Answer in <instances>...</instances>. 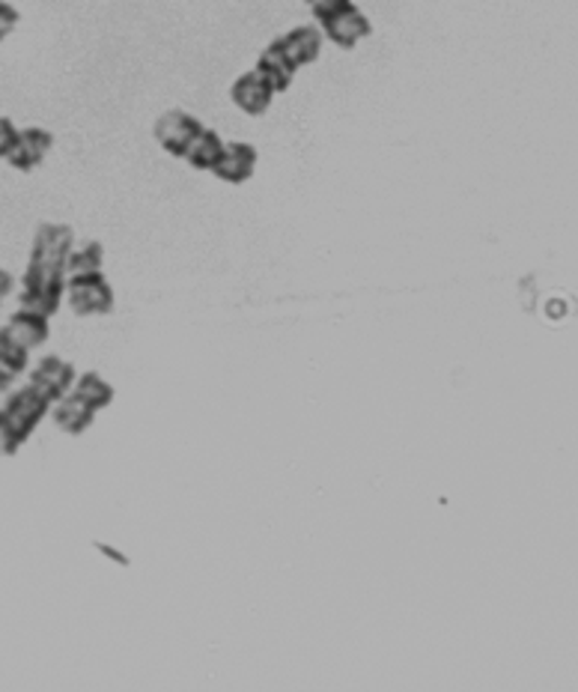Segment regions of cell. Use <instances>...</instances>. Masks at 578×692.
Masks as SVG:
<instances>
[{
	"instance_id": "17",
	"label": "cell",
	"mask_w": 578,
	"mask_h": 692,
	"mask_svg": "<svg viewBox=\"0 0 578 692\" xmlns=\"http://www.w3.org/2000/svg\"><path fill=\"white\" fill-rule=\"evenodd\" d=\"M102 257L104 248L99 242H87L84 248H72L66 263V275H87V272H102Z\"/></svg>"
},
{
	"instance_id": "11",
	"label": "cell",
	"mask_w": 578,
	"mask_h": 692,
	"mask_svg": "<svg viewBox=\"0 0 578 692\" xmlns=\"http://www.w3.org/2000/svg\"><path fill=\"white\" fill-rule=\"evenodd\" d=\"M51 415H54V424L60 430L69 433V436H81L84 430H90L93 421H96V409L87 406L78 394H63L60 400L51 403Z\"/></svg>"
},
{
	"instance_id": "18",
	"label": "cell",
	"mask_w": 578,
	"mask_h": 692,
	"mask_svg": "<svg viewBox=\"0 0 578 692\" xmlns=\"http://www.w3.org/2000/svg\"><path fill=\"white\" fill-rule=\"evenodd\" d=\"M349 3L352 0H307V7H310V12H313V19H317L319 24L325 22V19H331V15H337L341 10H346Z\"/></svg>"
},
{
	"instance_id": "5",
	"label": "cell",
	"mask_w": 578,
	"mask_h": 692,
	"mask_svg": "<svg viewBox=\"0 0 578 692\" xmlns=\"http://www.w3.org/2000/svg\"><path fill=\"white\" fill-rule=\"evenodd\" d=\"M51 144H54V137L46 129H36V125L19 129V137H15L10 153L3 156V161L10 168H15V171H34V168H39L46 161Z\"/></svg>"
},
{
	"instance_id": "19",
	"label": "cell",
	"mask_w": 578,
	"mask_h": 692,
	"mask_svg": "<svg viewBox=\"0 0 578 692\" xmlns=\"http://www.w3.org/2000/svg\"><path fill=\"white\" fill-rule=\"evenodd\" d=\"M22 439L15 436V430H12L10 424H7V418L0 415V454L3 457H12V454H19L22 451Z\"/></svg>"
},
{
	"instance_id": "23",
	"label": "cell",
	"mask_w": 578,
	"mask_h": 692,
	"mask_svg": "<svg viewBox=\"0 0 578 692\" xmlns=\"http://www.w3.org/2000/svg\"><path fill=\"white\" fill-rule=\"evenodd\" d=\"M12 383H15V376L7 374V371H0V394H7L12 388Z\"/></svg>"
},
{
	"instance_id": "14",
	"label": "cell",
	"mask_w": 578,
	"mask_h": 692,
	"mask_svg": "<svg viewBox=\"0 0 578 692\" xmlns=\"http://www.w3.org/2000/svg\"><path fill=\"white\" fill-rule=\"evenodd\" d=\"M221 153H224V141L218 132L212 129H200L197 137H194L188 149H185V156L182 159L192 165L194 171H212L216 168V161L221 159Z\"/></svg>"
},
{
	"instance_id": "1",
	"label": "cell",
	"mask_w": 578,
	"mask_h": 692,
	"mask_svg": "<svg viewBox=\"0 0 578 692\" xmlns=\"http://www.w3.org/2000/svg\"><path fill=\"white\" fill-rule=\"evenodd\" d=\"M72 228L66 224H39L34 236V251H30V263L24 269L22 278V299L19 307L46 314L48 319L54 317L63 305L66 295V263L72 254Z\"/></svg>"
},
{
	"instance_id": "13",
	"label": "cell",
	"mask_w": 578,
	"mask_h": 692,
	"mask_svg": "<svg viewBox=\"0 0 578 692\" xmlns=\"http://www.w3.org/2000/svg\"><path fill=\"white\" fill-rule=\"evenodd\" d=\"M281 46H284L286 58L295 63V69L310 66V63H317L319 51H322V34L317 27L305 24V27H295V31L281 36Z\"/></svg>"
},
{
	"instance_id": "10",
	"label": "cell",
	"mask_w": 578,
	"mask_h": 692,
	"mask_svg": "<svg viewBox=\"0 0 578 692\" xmlns=\"http://www.w3.org/2000/svg\"><path fill=\"white\" fill-rule=\"evenodd\" d=\"M257 75H260L269 87L274 90V96L278 93H284L290 90V84H293L295 78V63L290 58H286V51L284 46H281V39H274V43H269V48L262 51L260 60H257V69H254Z\"/></svg>"
},
{
	"instance_id": "8",
	"label": "cell",
	"mask_w": 578,
	"mask_h": 692,
	"mask_svg": "<svg viewBox=\"0 0 578 692\" xmlns=\"http://www.w3.org/2000/svg\"><path fill=\"white\" fill-rule=\"evenodd\" d=\"M254 171H257V149L250 144H224V153H221V159L212 168L218 180L227 182V185L248 182Z\"/></svg>"
},
{
	"instance_id": "6",
	"label": "cell",
	"mask_w": 578,
	"mask_h": 692,
	"mask_svg": "<svg viewBox=\"0 0 578 692\" xmlns=\"http://www.w3.org/2000/svg\"><path fill=\"white\" fill-rule=\"evenodd\" d=\"M322 31H325V36H329L334 46L349 51V48H355L358 43H364L367 36L373 34V24H370V19H367L355 3H349L346 10L325 19V22H322Z\"/></svg>"
},
{
	"instance_id": "3",
	"label": "cell",
	"mask_w": 578,
	"mask_h": 692,
	"mask_svg": "<svg viewBox=\"0 0 578 692\" xmlns=\"http://www.w3.org/2000/svg\"><path fill=\"white\" fill-rule=\"evenodd\" d=\"M48 412H51V400H48L39 388L30 386V383L24 388H19V391H12L10 398H7V403L0 406V415L7 418V424L15 430V436H19L22 442L30 439V433L39 427V421L46 418Z\"/></svg>"
},
{
	"instance_id": "21",
	"label": "cell",
	"mask_w": 578,
	"mask_h": 692,
	"mask_svg": "<svg viewBox=\"0 0 578 692\" xmlns=\"http://www.w3.org/2000/svg\"><path fill=\"white\" fill-rule=\"evenodd\" d=\"M15 137H19V129H15V123H12V120H7V117H0V159L10 153V147L15 144Z\"/></svg>"
},
{
	"instance_id": "9",
	"label": "cell",
	"mask_w": 578,
	"mask_h": 692,
	"mask_svg": "<svg viewBox=\"0 0 578 692\" xmlns=\"http://www.w3.org/2000/svg\"><path fill=\"white\" fill-rule=\"evenodd\" d=\"M230 99H233L236 108H242L248 117H260L272 108L274 90L257 75V72H245V75L236 78V84L230 87Z\"/></svg>"
},
{
	"instance_id": "16",
	"label": "cell",
	"mask_w": 578,
	"mask_h": 692,
	"mask_svg": "<svg viewBox=\"0 0 578 692\" xmlns=\"http://www.w3.org/2000/svg\"><path fill=\"white\" fill-rule=\"evenodd\" d=\"M27 359H30V350H24L22 343L15 341V335L7 326H0V371L19 379L27 371Z\"/></svg>"
},
{
	"instance_id": "4",
	"label": "cell",
	"mask_w": 578,
	"mask_h": 692,
	"mask_svg": "<svg viewBox=\"0 0 578 692\" xmlns=\"http://www.w3.org/2000/svg\"><path fill=\"white\" fill-rule=\"evenodd\" d=\"M200 129H204V123L194 114H188V111H164L156 120V141H159L164 153L182 159Z\"/></svg>"
},
{
	"instance_id": "12",
	"label": "cell",
	"mask_w": 578,
	"mask_h": 692,
	"mask_svg": "<svg viewBox=\"0 0 578 692\" xmlns=\"http://www.w3.org/2000/svg\"><path fill=\"white\" fill-rule=\"evenodd\" d=\"M7 329L15 335V341L22 343L24 350H39L42 343L48 341L51 335V326H48L46 314H36V311H27V307H19L15 314L7 323Z\"/></svg>"
},
{
	"instance_id": "7",
	"label": "cell",
	"mask_w": 578,
	"mask_h": 692,
	"mask_svg": "<svg viewBox=\"0 0 578 692\" xmlns=\"http://www.w3.org/2000/svg\"><path fill=\"white\" fill-rule=\"evenodd\" d=\"M75 376H78L75 374V367H72L69 362H63L60 355H46V359L34 367V374H30V386L39 388V391L54 403V400H60L63 394L72 391V386H75Z\"/></svg>"
},
{
	"instance_id": "20",
	"label": "cell",
	"mask_w": 578,
	"mask_h": 692,
	"mask_svg": "<svg viewBox=\"0 0 578 692\" xmlns=\"http://www.w3.org/2000/svg\"><path fill=\"white\" fill-rule=\"evenodd\" d=\"M19 27V10L7 3V0H0V43L7 39Z\"/></svg>"
},
{
	"instance_id": "15",
	"label": "cell",
	"mask_w": 578,
	"mask_h": 692,
	"mask_svg": "<svg viewBox=\"0 0 578 692\" xmlns=\"http://www.w3.org/2000/svg\"><path fill=\"white\" fill-rule=\"evenodd\" d=\"M72 394H78L87 406H93L96 412L104 406H111V400H114V388L111 383H104L99 374H81L75 376V386H72Z\"/></svg>"
},
{
	"instance_id": "22",
	"label": "cell",
	"mask_w": 578,
	"mask_h": 692,
	"mask_svg": "<svg viewBox=\"0 0 578 692\" xmlns=\"http://www.w3.org/2000/svg\"><path fill=\"white\" fill-rule=\"evenodd\" d=\"M12 290H15V278H12V275L7 272V269H0V302H3L7 295H10Z\"/></svg>"
},
{
	"instance_id": "2",
	"label": "cell",
	"mask_w": 578,
	"mask_h": 692,
	"mask_svg": "<svg viewBox=\"0 0 578 692\" xmlns=\"http://www.w3.org/2000/svg\"><path fill=\"white\" fill-rule=\"evenodd\" d=\"M63 299H69V307L78 317H104L114 311V287L102 272L69 275Z\"/></svg>"
}]
</instances>
